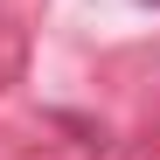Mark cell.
Here are the masks:
<instances>
[{
  "label": "cell",
  "mask_w": 160,
  "mask_h": 160,
  "mask_svg": "<svg viewBox=\"0 0 160 160\" xmlns=\"http://www.w3.org/2000/svg\"><path fill=\"white\" fill-rule=\"evenodd\" d=\"M139 7H160V0H139Z\"/></svg>",
  "instance_id": "1"
}]
</instances>
